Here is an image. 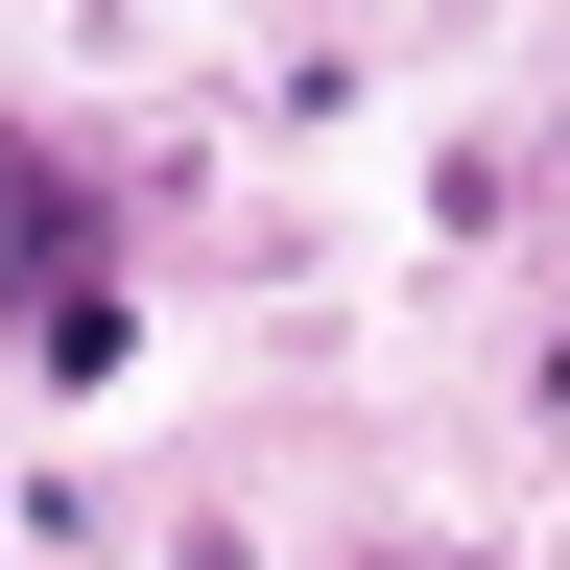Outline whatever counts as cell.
<instances>
[{"label": "cell", "mask_w": 570, "mask_h": 570, "mask_svg": "<svg viewBox=\"0 0 570 570\" xmlns=\"http://www.w3.org/2000/svg\"><path fill=\"white\" fill-rule=\"evenodd\" d=\"M0 285H24V309L119 285V262H96V190H71V142H24V119H0Z\"/></svg>", "instance_id": "1"}, {"label": "cell", "mask_w": 570, "mask_h": 570, "mask_svg": "<svg viewBox=\"0 0 570 570\" xmlns=\"http://www.w3.org/2000/svg\"><path fill=\"white\" fill-rule=\"evenodd\" d=\"M24 356H48V381H119V356H142V309H119V285H71V309H24Z\"/></svg>", "instance_id": "2"}, {"label": "cell", "mask_w": 570, "mask_h": 570, "mask_svg": "<svg viewBox=\"0 0 570 570\" xmlns=\"http://www.w3.org/2000/svg\"><path fill=\"white\" fill-rule=\"evenodd\" d=\"M190 570H262V547H238V523H190Z\"/></svg>", "instance_id": "3"}, {"label": "cell", "mask_w": 570, "mask_h": 570, "mask_svg": "<svg viewBox=\"0 0 570 570\" xmlns=\"http://www.w3.org/2000/svg\"><path fill=\"white\" fill-rule=\"evenodd\" d=\"M381 570H428V547H381Z\"/></svg>", "instance_id": "4"}]
</instances>
